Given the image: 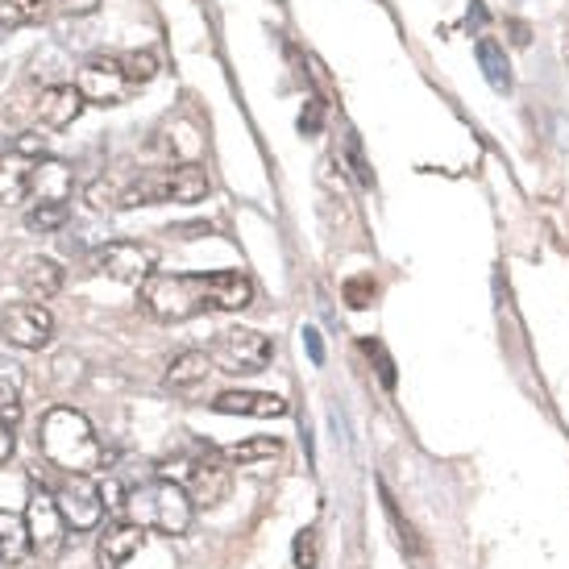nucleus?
I'll list each match as a JSON object with an SVG mask.
<instances>
[{
  "label": "nucleus",
  "instance_id": "obj_26",
  "mask_svg": "<svg viewBox=\"0 0 569 569\" xmlns=\"http://www.w3.org/2000/svg\"><path fill=\"white\" fill-rule=\"evenodd\" d=\"M291 561H296V569H317L320 566L317 528H303L300 537H296V545H291Z\"/></svg>",
  "mask_w": 569,
  "mask_h": 569
},
{
  "label": "nucleus",
  "instance_id": "obj_25",
  "mask_svg": "<svg viewBox=\"0 0 569 569\" xmlns=\"http://www.w3.org/2000/svg\"><path fill=\"white\" fill-rule=\"evenodd\" d=\"M121 67H126L129 83L138 88V83H150L159 76V54H154V50H133V54L121 59Z\"/></svg>",
  "mask_w": 569,
  "mask_h": 569
},
{
  "label": "nucleus",
  "instance_id": "obj_13",
  "mask_svg": "<svg viewBox=\"0 0 569 569\" xmlns=\"http://www.w3.org/2000/svg\"><path fill=\"white\" fill-rule=\"evenodd\" d=\"M83 109H88V100H83V92L76 83H47L38 92V104H33L38 121L47 129H67L71 121H80Z\"/></svg>",
  "mask_w": 569,
  "mask_h": 569
},
{
  "label": "nucleus",
  "instance_id": "obj_24",
  "mask_svg": "<svg viewBox=\"0 0 569 569\" xmlns=\"http://www.w3.org/2000/svg\"><path fill=\"white\" fill-rule=\"evenodd\" d=\"M63 224H67V204H33L26 212V229H33V233H54Z\"/></svg>",
  "mask_w": 569,
  "mask_h": 569
},
{
  "label": "nucleus",
  "instance_id": "obj_30",
  "mask_svg": "<svg viewBox=\"0 0 569 569\" xmlns=\"http://www.w3.org/2000/svg\"><path fill=\"white\" fill-rule=\"evenodd\" d=\"M320 117H325V112H320V100H308V112L300 117V129H303V133H317V129H320Z\"/></svg>",
  "mask_w": 569,
  "mask_h": 569
},
{
  "label": "nucleus",
  "instance_id": "obj_20",
  "mask_svg": "<svg viewBox=\"0 0 569 569\" xmlns=\"http://www.w3.org/2000/svg\"><path fill=\"white\" fill-rule=\"evenodd\" d=\"M208 370H212V358H208L204 349H188V353H179L171 362L167 382H171L174 391H196L208 379Z\"/></svg>",
  "mask_w": 569,
  "mask_h": 569
},
{
  "label": "nucleus",
  "instance_id": "obj_7",
  "mask_svg": "<svg viewBox=\"0 0 569 569\" xmlns=\"http://www.w3.org/2000/svg\"><path fill=\"white\" fill-rule=\"evenodd\" d=\"M26 523H30V540L38 557H59L67 545V520L59 511L54 490H33L30 503H26Z\"/></svg>",
  "mask_w": 569,
  "mask_h": 569
},
{
  "label": "nucleus",
  "instance_id": "obj_11",
  "mask_svg": "<svg viewBox=\"0 0 569 569\" xmlns=\"http://www.w3.org/2000/svg\"><path fill=\"white\" fill-rule=\"evenodd\" d=\"M4 337H9V346H17V349L50 346V337H54V317H50V308L38 300L13 303V308L4 312Z\"/></svg>",
  "mask_w": 569,
  "mask_h": 569
},
{
  "label": "nucleus",
  "instance_id": "obj_15",
  "mask_svg": "<svg viewBox=\"0 0 569 569\" xmlns=\"http://www.w3.org/2000/svg\"><path fill=\"white\" fill-rule=\"evenodd\" d=\"M212 408L224 416H253V420H279L287 416V399L267 396V391H224L212 399Z\"/></svg>",
  "mask_w": 569,
  "mask_h": 569
},
{
  "label": "nucleus",
  "instance_id": "obj_12",
  "mask_svg": "<svg viewBox=\"0 0 569 569\" xmlns=\"http://www.w3.org/2000/svg\"><path fill=\"white\" fill-rule=\"evenodd\" d=\"M146 545V528L133 520L109 523L100 532V545H96V569H126L133 557L142 553Z\"/></svg>",
  "mask_w": 569,
  "mask_h": 569
},
{
  "label": "nucleus",
  "instance_id": "obj_16",
  "mask_svg": "<svg viewBox=\"0 0 569 569\" xmlns=\"http://www.w3.org/2000/svg\"><path fill=\"white\" fill-rule=\"evenodd\" d=\"M59 287H63V267L54 262V258H26L21 262V291H26V300H50V296H59Z\"/></svg>",
  "mask_w": 569,
  "mask_h": 569
},
{
  "label": "nucleus",
  "instance_id": "obj_17",
  "mask_svg": "<svg viewBox=\"0 0 569 569\" xmlns=\"http://www.w3.org/2000/svg\"><path fill=\"white\" fill-rule=\"evenodd\" d=\"M33 162H38V159L21 154V150H9V154H0V204H21V200L30 196Z\"/></svg>",
  "mask_w": 569,
  "mask_h": 569
},
{
  "label": "nucleus",
  "instance_id": "obj_2",
  "mask_svg": "<svg viewBox=\"0 0 569 569\" xmlns=\"http://www.w3.org/2000/svg\"><path fill=\"white\" fill-rule=\"evenodd\" d=\"M191 503L188 487H179L171 478H154L142 487L126 490V520L142 523L146 532H162V537H183L191 528Z\"/></svg>",
  "mask_w": 569,
  "mask_h": 569
},
{
  "label": "nucleus",
  "instance_id": "obj_14",
  "mask_svg": "<svg viewBox=\"0 0 569 569\" xmlns=\"http://www.w3.org/2000/svg\"><path fill=\"white\" fill-rule=\"evenodd\" d=\"M71 188H76V174L71 167L59 159H38L30 174V196L38 204H67L71 200Z\"/></svg>",
  "mask_w": 569,
  "mask_h": 569
},
{
  "label": "nucleus",
  "instance_id": "obj_31",
  "mask_svg": "<svg viewBox=\"0 0 569 569\" xmlns=\"http://www.w3.org/2000/svg\"><path fill=\"white\" fill-rule=\"evenodd\" d=\"M13 425H9V420H4V416H0V461H9L13 458Z\"/></svg>",
  "mask_w": 569,
  "mask_h": 569
},
{
  "label": "nucleus",
  "instance_id": "obj_21",
  "mask_svg": "<svg viewBox=\"0 0 569 569\" xmlns=\"http://www.w3.org/2000/svg\"><path fill=\"white\" fill-rule=\"evenodd\" d=\"M478 67H482V76H487V83L495 92H507V88H511V67H507V54L495 38H482V42H478Z\"/></svg>",
  "mask_w": 569,
  "mask_h": 569
},
{
  "label": "nucleus",
  "instance_id": "obj_1",
  "mask_svg": "<svg viewBox=\"0 0 569 569\" xmlns=\"http://www.w3.org/2000/svg\"><path fill=\"white\" fill-rule=\"evenodd\" d=\"M38 441H42V458L54 470H63V475H92L96 466H100V458H104V449L96 441L88 416L76 408H50L42 416Z\"/></svg>",
  "mask_w": 569,
  "mask_h": 569
},
{
  "label": "nucleus",
  "instance_id": "obj_5",
  "mask_svg": "<svg viewBox=\"0 0 569 569\" xmlns=\"http://www.w3.org/2000/svg\"><path fill=\"white\" fill-rule=\"evenodd\" d=\"M208 358H212V366L224 370V375H262L270 366V358H274V346H270L267 332L241 329L238 325V329L217 332Z\"/></svg>",
  "mask_w": 569,
  "mask_h": 569
},
{
  "label": "nucleus",
  "instance_id": "obj_29",
  "mask_svg": "<svg viewBox=\"0 0 569 569\" xmlns=\"http://www.w3.org/2000/svg\"><path fill=\"white\" fill-rule=\"evenodd\" d=\"M362 349H366V353H375V358H379L382 387H396V370H391V358H387V353H382V346H379V341H362Z\"/></svg>",
  "mask_w": 569,
  "mask_h": 569
},
{
  "label": "nucleus",
  "instance_id": "obj_4",
  "mask_svg": "<svg viewBox=\"0 0 569 569\" xmlns=\"http://www.w3.org/2000/svg\"><path fill=\"white\" fill-rule=\"evenodd\" d=\"M208 196V174L196 162H174V167H159V171L142 174L138 183H129L121 191V208L138 204H200Z\"/></svg>",
  "mask_w": 569,
  "mask_h": 569
},
{
  "label": "nucleus",
  "instance_id": "obj_18",
  "mask_svg": "<svg viewBox=\"0 0 569 569\" xmlns=\"http://www.w3.org/2000/svg\"><path fill=\"white\" fill-rule=\"evenodd\" d=\"M33 540H30V523L26 516H13V511H0V561L4 566H21L30 557Z\"/></svg>",
  "mask_w": 569,
  "mask_h": 569
},
{
  "label": "nucleus",
  "instance_id": "obj_6",
  "mask_svg": "<svg viewBox=\"0 0 569 569\" xmlns=\"http://www.w3.org/2000/svg\"><path fill=\"white\" fill-rule=\"evenodd\" d=\"M54 499H59V511H63L67 528H76V532H92L96 523L104 520V495H100V482L92 475H67L54 490Z\"/></svg>",
  "mask_w": 569,
  "mask_h": 569
},
{
  "label": "nucleus",
  "instance_id": "obj_28",
  "mask_svg": "<svg viewBox=\"0 0 569 569\" xmlns=\"http://www.w3.org/2000/svg\"><path fill=\"white\" fill-rule=\"evenodd\" d=\"M88 204L100 212V208H121V188L112 183V179H96L92 188H88Z\"/></svg>",
  "mask_w": 569,
  "mask_h": 569
},
{
  "label": "nucleus",
  "instance_id": "obj_9",
  "mask_svg": "<svg viewBox=\"0 0 569 569\" xmlns=\"http://www.w3.org/2000/svg\"><path fill=\"white\" fill-rule=\"evenodd\" d=\"M229 487H233V461L217 449H204L188 466V495L196 507H217L229 495Z\"/></svg>",
  "mask_w": 569,
  "mask_h": 569
},
{
  "label": "nucleus",
  "instance_id": "obj_10",
  "mask_svg": "<svg viewBox=\"0 0 569 569\" xmlns=\"http://www.w3.org/2000/svg\"><path fill=\"white\" fill-rule=\"evenodd\" d=\"M96 267L104 270L112 283L142 287L154 274V253L138 246V241H109L104 250L96 253Z\"/></svg>",
  "mask_w": 569,
  "mask_h": 569
},
{
  "label": "nucleus",
  "instance_id": "obj_32",
  "mask_svg": "<svg viewBox=\"0 0 569 569\" xmlns=\"http://www.w3.org/2000/svg\"><path fill=\"white\" fill-rule=\"evenodd\" d=\"M303 346H308V353H312V362H325V346H320L317 329H303Z\"/></svg>",
  "mask_w": 569,
  "mask_h": 569
},
{
  "label": "nucleus",
  "instance_id": "obj_27",
  "mask_svg": "<svg viewBox=\"0 0 569 569\" xmlns=\"http://www.w3.org/2000/svg\"><path fill=\"white\" fill-rule=\"evenodd\" d=\"M375 291H379V287H375L370 274H353V279L341 287V296H346L349 308H370V303H375Z\"/></svg>",
  "mask_w": 569,
  "mask_h": 569
},
{
  "label": "nucleus",
  "instance_id": "obj_19",
  "mask_svg": "<svg viewBox=\"0 0 569 569\" xmlns=\"http://www.w3.org/2000/svg\"><path fill=\"white\" fill-rule=\"evenodd\" d=\"M21 391H26V366L17 358H0V416L9 425L21 420Z\"/></svg>",
  "mask_w": 569,
  "mask_h": 569
},
{
  "label": "nucleus",
  "instance_id": "obj_22",
  "mask_svg": "<svg viewBox=\"0 0 569 569\" xmlns=\"http://www.w3.org/2000/svg\"><path fill=\"white\" fill-rule=\"evenodd\" d=\"M283 453V445L274 441V437H250V441L233 445V449H224V458L233 461V466H253V461H270Z\"/></svg>",
  "mask_w": 569,
  "mask_h": 569
},
{
  "label": "nucleus",
  "instance_id": "obj_8",
  "mask_svg": "<svg viewBox=\"0 0 569 569\" xmlns=\"http://www.w3.org/2000/svg\"><path fill=\"white\" fill-rule=\"evenodd\" d=\"M76 88L83 92L88 104H121V100L133 92L126 67H121V59H112V54L88 59V63L80 67V76H76Z\"/></svg>",
  "mask_w": 569,
  "mask_h": 569
},
{
  "label": "nucleus",
  "instance_id": "obj_23",
  "mask_svg": "<svg viewBox=\"0 0 569 569\" xmlns=\"http://www.w3.org/2000/svg\"><path fill=\"white\" fill-rule=\"evenodd\" d=\"M50 9V0H0V21L4 26H33L42 21Z\"/></svg>",
  "mask_w": 569,
  "mask_h": 569
},
{
  "label": "nucleus",
  "instance_id": "obj_33",
  "mask_svg": "<svg viewBox=\"0 0 569 569\" xmlns=\"http://www.w3.org/2000/svg\"><path fill=\"white\" fill-rule=\"evenodd\" d=\"M59 4H63L67 13H76V17H88L96 9V4H100V0H59Z\"/></svg>",
  "mask_w": 569,
  "mask_h": 569
},
{
  "label": "nucleus",
  "instance_id": "obj_3",
  "mask_svg": "<svg viewBox=\"0 0 569 569\" xmlns=\"http://www.w3.org/2000/svg\"><path fill=\"white\" fill-rule=\"evenodd\" d=\"M138 300L154 320L162 325H179V320H191L200 312H212V287H208V274H167V270H154L142 287H138Z\"/></svg>",
  "mask_w": 569,
  "mask_h": 569
}]
</instances>
